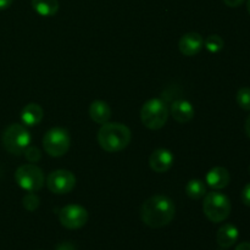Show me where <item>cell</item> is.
Returning <instances> with one entry per match:
<instances>
[{"label": "cell", "mask_w": 250, "mask_h": 250, "mask_svg": "<svg viewBox=\"0 0 250 250\" xmlns=\"http://www.w3.org/2000/svg\"><path fill=\"white\" fill-rule=\"evenodd\" d=\"M176 214L172 199L166 195H154L146 199L141 208V219L151 229H161L170 224Z\"/></svg>", "instance_id": "1"}, {"label": "cell", "mask_w": 250, "mask_h": 250, "mask_svg": "<svg viewBox=\"0 0 250 250\" xmlns=\"http://www.w3.org/2000/svg\"><path fill=\"white\" fill-rule=\"evenodd\" d=\"M131 129L119 122H106L98 132V143L109 153L124 150L131 143Z\"/></svg>", "instance_id": "2"}, {"label": "cell", "mask_w": 250, "mask_h": 250, "mask_svg": "<svg viewBox=\"0 0 250 250\" xmlns=\"http://www.w3.org/2000/svg\"><path fill=\"white\" fill-rule=\"evenodd\" d=\"M203 211L210 221L219 224L225 221L231 214V202L224 193H207L203 203Z\"/></svg>", "instance_id": "3"}, {"label": "cell", "mask_w": 250, "mask_h": 250, "mask_svg": "<svg viewBox=\"0 0 250 250\" xmlns=\"http://www.w3.org/2000/svg\"><path fill=\"white\" fill-rule=\"evenodd\" d=\"M168 119V109L161 99H150L142 106V124L149 129H160Z\"/></svg>", "instance_id": "4"}, {"label": "cell", "mask_w": 250, "mask_h": 250, "mask_svg": "<svg viewBox=\"0 0 250 250\" xmlns=\"http://www.w3.org/2000/svg\"><path fill=\"white\" fill-rule=\"evenodd\" d=\"M2 144L9 153L21 155L31 144V133L23 125L12 124L2 134Z\"/></svg>", "instance_id": "5"}, {"label": "cell", "mask_w": 250, "mask_h": 250, "mask_svg": "<svg viewBox=\"0 0 250 250\" xmlns=\"http://www.w3.org/2000/svg\"><path fill=\"white\" fill-rule=\"evenodd\" d=\"M71 138L68 132L61 127L49 129L43 138V148L53 158L63 156L70 149Z\"/></svg>", "instance_id": "6"}, {"label": "cell", "mask_w": 250, "mask_h": 250, "mask_svg": "<svg viewBox=\"0 0 250 250\" xmlns=\"http://www.w3.org/2000/svg\"><path fill=\"white\" fill-rule=\"evenodd\" d=\"M16 183L27 192H37L43 188L45 183V176L43 171L34 164H26L20 166L15 172Z\"/></svg>", "instance_id": "7"}, {"label": "cell", "mask_w": 250, "mask_h": 250, "mask_svg": "<svg viewBox=\"0 0 250 250\" xmlns=\"http://www.w3.org/2000/svg\"><path fill=\"white\" fill-rule=\"evenodd\" d=\"M61 225L68 229H78L84 226L88 221V211L77 204L63 207L59 212Z\"/></svg>", "instance_id": "8"}, {"label": "cell", "mask_w": 250, "mask_h": 250, "mask_svg": "<svg viewBox=\"0 0 250 250\" xmlns=\"http://www.w3.org/2000/svg\"><path fill=\"white\" fill-rule=\"evenodd\" d=\"M46 186L55 194H67L75 188L76 177L68 170H56L49 173Z\"/></svg>", "instance_id": "9"}, {"label": "cell", "mask_w": 250, "mask_h": 250, "mask_svg": "<svg viewBox=\"0 0 250 250\" xmlns=\"http://www.w3.org/2000/svg\"><path fill=\"white\" fill-rule=\"evenodd\" d=\"M204 46V39L197 32H189L181 37L178 48L185 56H194L199 53Z\"/></svg>", "instance_id": "10"}, {"label": "cell", "mask_w": 250, "mask_h": 250, "mask_svg": "<svg viewBox=\"0 0 250 250\" xmlns=\"http://www.w3.org/2000/svg\"><path fill=\"white\" fill-rule=\"evenodd\" d=\"M149 165L151 170L158 173H164L171 168L173 165V155L167 149H156L149 158Z\"/></svg>", "instance_id": "11"}, {"label": "cell", "mask_w": 250, "mask_h": 250, "mask_svg": "<svg viewBox=\"0 0 250 250\" xmlns=\"http://www.w3.org/2000/svg\"><path fill=\"white\" fill-rule=\"evenodd\" d=\"M170 111L173 119L180 124L189 122L194 117V107L188 100L185 99L175 100L171 105Z\"/></svg>", "instance_id": "12"}, {"label": "cell", "mask_w": 250, "mask_h": 250, "mask_svg": "<svg viewBox=\"0 0 250 250\" xmlns=\"http://www.w3.org/2000/svg\"><path fill=\"white\" fill-rule=\"evenodd\" d=\"M231 176L227 168L217 166L207 173V183L212 189H224L229 185Z\"/></svg>", "instance_id": "13"}, {"label": "cell", "mask_w": 250, "mask_h": 250, "mask_svg": "<svg viewBox=\"0 0 250 250\" xmlns=\"http://www.w3.org/2000/svg\"><path fill=\"white\" fill-rule=\"evenodd\" d=\"M239 237V231L234 225L226 224L220 227L216 234V241L221 248H231Z\"/></svg>", "instance_id": "14"}, {"label": "cell", "mask_w": 250, "mask_h": 250, "mask_svg": "<svg viewBox=\"0 0 250 250\" xmlns=\"http://www.w3.org/2000/svg\"><path fill=\"white\" fill-rule=\"evenodd\" d=\"M43 109L41 107V105L36 104V103L27 104L21 111L22 122H23V125H26L28 127H33L41 124L42 120H43Z\"/></svg>", "instance_id": "15"}, {"label": "cell", "mask_w": 250, "mask_h": 250, "mask_svg": "<svg viewBox=\"0 0 250 250\" xmlns=\"http://www.w3.org/2000/svg\"><path fill=\"white\" fill-rule=\"evenodd\" d=\"M89 116L97 124L104 125L111 119V109L107 103L103 100H95L89 106Z\"/></svg>", "instance_id": "16"}, {"label": "cell", "mask_w": 250, "mask_h": 250, "mask_svg": "<svg viewBox=\"0 0 250 250\" xmlns=\"http://www.w3.org/2000/svg\"><path fill=\"white\" fill-rule=\"evenodd\" d=\"M32 7L41 16H54L59 11L58 0H32Z\"/></svg>", "instance_id": "17"}, {"label": "cell", "mask_w": 250, "mask_h": 250, "mask_svg": "<svg viewBox=\"0 0 250 250\" xmlns=\"http://www.w3.org/2000/svg\"><path fill=\"white\" fill-rule=\"evenodd\" d=\"M186 193L192 199H200L207 194V186L200 180H190L186 186Z\"/></svg>", "instance_id": "18"}, {"label": "cell", "mask_w": 250, "mask_h": 250, "mask_svg": "<svg viewBox=\"0 0 250 250\" xmlns=\"http://www.w3.org/2000/svg\"><path fill=\"white\" fill-rule=\"evenodd\" d=\"M224 39L220 36H217V34H211L207 39H204V46L210 53H219V51L224 49Z\"/></svg>", "instance_id": "19"}, {"label": "cell", "mask_w": 250, "mask_h": 250, "mask_svg": "<svg viewBox=\"0 0 250 250\" xmlns=\"http://www.w3.org/2000/svg\"><path fill=\"white\" fill-rule=\"evenodd\" d=\"M237 103L243 110L250 111V88L243 87L237 92Z\"/></svg>", "instance_id": "20"}, {"label": "cell", "mask_w": 250, "mask_h": 250, "mask_svg": "<svg viewBox=\"0 0 250 250\" xmlns=\"http://www.w3.org/2000/svg\"><path fill=\"white\" fill-rule=\"evenodd\" d=\"M22 203H23L24 209L28 211H34L39 207V198L34 192H29L24 195Z\"/></svg>", "instance_id": "21"}, {"label": "cell", "mask_w": 250, "mask_h": 250, "mask_svg": "<svg viewBox=\"0 0 250 250\" xmlns=\"http://www.w3.org/2000/svg\"><path fill=\"white\" fill-rule=\"evenodd\" d=\"M23 154H24V155H26V159L31 164L38 163V161L41 160V158H42L41 150H39L38 148H36V146H29L28 148H27L26 150H24Z\"/></svg>", "instance_id": "22"}, {"label": "cell", "mask_w": 250, "mask_h": 250, "mask_svg": "<svg viewBox=\"0 0 250 250\" xmlns=\"http://www.w3.org/2000/svg\"><path fill=\"white\" fill-rule=\"evenodd\" d=\"M241 198H242V202H243L244 205L250 207V183H248V185L243 188Z\"/></svg>", "instance_id": "23"}, {"label": "cell", "mask_w": 250, "mask_h": 250, "mask_svg": "<svg viewBox=\"0 0 250 250\" xmlns=\"http://www.w3.org/2000/svg\"><path fill=\"white\" fill-rule=\"evenodd\" d=\"M244 1H246V0H224L225 4L229 7H238L241 6Z\"/></svg>", "instance_id": "24"}, {"label": "cell", "mask_w": 250, "mask_h": 250, "mask_svg": "<svg viewBox=\"0 0 250 250\" xmlns=\"http://www.w3.org/2000/svg\"><path fill=\"white\" fill-rule=\"evenodd\" d=\"M12 1H14V0H0V11L6 10L7 7L11 6Z\"/></svg>", "instance_id": "25"}, {"label": "cell", "mask_w": 250, "mask_h": 250, "mask_svg": "<svg viewBox=\"0 0 250 250\" xmlns=\"http://www.w3.org/2000/svg\"><path fill=\"white\" fill-rule=\"evenodd\" d=\"M236 250H250V243L249 242H243V243L237 246Z\"/></svg>", "instance_id": "26"}, {"label": "cell", "mask_w": 250, "mask_h": 250, "mask_svg": "<svg viewBox=\"0 0 250 250\" xmlns=\"http://www.w3.org/2000/svg\"><path fill=\"white\" fill-rule=\"evenodd\" d=\"M246 133L250 138V115L248 116V119L246 120Z\"/></svg>", "instance_id": "27"}, {"label": "cell", "mask_w": 250, "mask_h": 250, "mask_svg": "<svg viewBox=\"0 0 250 250\" xmlns=\"http://www.w3.org/2000/svg\"><path fill=\"white\" fill-rule=\"evenodd\" d=\"M247 9H248V12L250 14V0L247 1Z\"/></svg>", "instance_id": "28"}, {"label": "cell", "mask_w": 250, "mask_h": 250, "mask_svg": "<svg viewBox=\"0 0 250 250\" xmlns=\"http://www.w3.org/2000/svg\"><path fill=\"white\" fill-rule=\"evenodd\" d=\"M249 171H250V166H249Z\"/></svg>", "instance_id": "29"}]
</instances>
